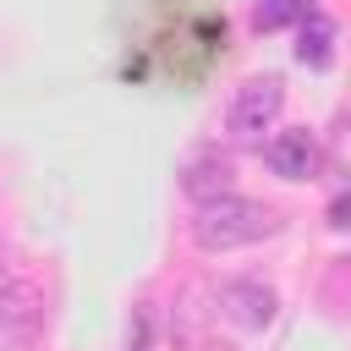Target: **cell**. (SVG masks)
Wrapping results in <instances>:
<instances>
[{"label":"cell","mask_w":351,"mask_h":351,"mask_svg":"<svg viewBox=\"0 0 351 351\" xmlns=\"http://www.w3.org/2000/svg\"><path fill=\"white\" fill-rule=\"evenodd\" d=\"M274 230H280V214L269 203H258V197H241V192L214 197V203H203L192 214V241L203 252H236V247H252V241H263Z\"/></svg>","instance_id":"cell-1"},{"label":"cell","mask_w":351,"mask_h":351,"mask_svg":"<svg viewBox=\"0 0 351 351\" xmlns=\"http://www.w3.org/2000/svg\"><path fill=\"white\" fill-rule=\"evenodd\" d=\"M44 335V285L33 274H0V351H33Z\"/></svg>","instance_id":"cell-2"},{"label":"cell","mask_w":351,"mask_h":351,"mask_svg":"<svg viewBox=\"0 0 351 351\" xmlns=\"http://www.w3.org/2000/svg\"><path fill=\"white\" fill-rule=\"evenodd\" d=\"M280 110H285V82H280V77H247V82L236 88V99H230L225 132H230L241 148H258L263 132H274Z\"/></svg>","instance_id":"cell-3"},{"label":"cell","mask_w":351,"mask_h":351,"mask_svg":"<svg viewBox=\"0 0 351 351\" xmlns=\"http://www.w3.org/2000/svg\"><path fill=\"white\" fill-rule=\"evenodd\" d=\"M214 313L225 318V324H236V329H269L274 324V313H280V296H274V285H263V280H219L214 285Z\"/></svg>","instance_id":"cell-4"},{"label":"cell","mask_w":351,"mask_h":351,"mask_svg":"<svg viewBox=\"0 0 351 351\" xmlns=\"http://www.w3.org/2000/svg\"><path fill=\"white\" fill-rule=\"evenodd\" d=\"M181 192L192 197V208H203V203H214V197H230V192H236V165H230L219 148H197V154H186V165H181Z\"/></svg>","instance_id":"cell-5"},{"label":"cell","mask_w":351,"mask_h":351,"mask_svg":"<svg viewBox=\"0 0 351 351\" xmlns=\"http://www.w3.org/2000/svg\"><path fill=\"white\" fill-rule=\"evenodd\" d=\"M263 159H269L274 176H285V181H307V176H318L324 148H318V137H313L307 126H291V132H274V137H269Z\"/></svg>","instance_id":"cell-6"},{"label":"cell","mask_w":351,"mask_h":351,"mask_svg":"<svg viewBox=\"0 0 351 351\" xmlns=\"http://www.w3.org/2000/svg\"><path fill=\"white\" fill-rule=\"evenodd\" d=\"M296 60L313 66V71H324V66L335 60V22H329L324 11H313V16L296 27Z\"/></svg>","instance_id":"cell-7"},{"label":"cell","mask_w":351,"mask_h":351,"mask_svg":"<svg viewBox=\"0 0 351 351\" xmlns=\"http://www.w3.org/2000/svg\"><path fill=\"white\" fill-rule=\"evenodd\" d=\"M313 11H318L313 0H258V5H252V27H258V33H280V27H291V22L302 27Z\"/></svg>","instance_id":"cell-8"},{"label":"cell","mask_w":351,"mask_h":351,"mask_svg":"<svg viewBox=\"0 0 351 351\" xmlns=\"http://www.w3.org/2000/svg\"><path fill=\"white\" fill-rule=\"evenodd\" d=\"M148 340H154V313H148V302H137L132 329H126V351H148Z\"/></svg>","instance_id":"cell-9"},{"label":"cell","mask_w":351,"mask_h":351,"mask_svg":"<svg viewBox=\"0 0 351 351\" xmlns=\"http://www.w3.org/2000/svg\"><path fill=\"white\" fill-rule=\"evenodd\" d=\"M329 225H335V230H351V192H340V197L329 203Z\"/></svg>","instance_id":"cell-10"}]
</instances>
